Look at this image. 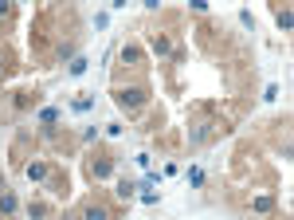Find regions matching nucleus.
Wrapping results in <instances>:
<instances>
[{
  "label": "nucleus",
  "instance_id": "423d86ee",
  "mask_svg": "<svg viewBox=\"0 0 294 220\" xmlns=\"http://www.w3.org/2000/svg\"><path fill=\"white\" fill-rule=\"evenodd\" d=\"M122 59H126V63H137V59H141V51H137V47H126V51H122Z\"/></svg>",
  "mask_w": 294,
  "mask_h": 220
},
{
  "label": "nucleus",
  "instance_id": "7ed1b4c3",
  "mask_svg": "<svg viewBox=\"0 0 294 220\" xmlns=\"http://www.w3.org/2000/svg\"><path fill=\"white\" fill-rule=\"evenodd\" d=\"M110 173V162H90V177H106Z\"/></svg>",
  "mask_w": 294,
  "mask_h": 220
},
{
  "label": "nucleus",
  "instance_id": "6e6552de",
  "mask_svg": "<svg viewBox=\"0 0 294 220\" xmlns=\"http://www.w3.org/2000/svg\"><path fill=\"white\" fill-rule=\"evenodd\" d=\"M153 47H157V51H169V40H165V36H157V32H153Z\"/></svg>",
  "mask_w": 294,
  "mask_h": 220
},
{
  "label": "nucleus",
  "instance_id": "f03ea898",
  "mask_svg": "<svg viewBox=\"0 0 294 220\" xmlns=\"http://www.w3.org/2000/svg\"><path fill=\"white\" fill-rule=\"evenodd\" d=\"M83 220H110V208H106V205H87Z\"/></svg>",
  "mask_w": 294,
  "mask_h": 220
},
{
  "label": "nucleus",
  "instance_id": "1a4fd4ad",
  "mask_svg": "<svg viewBox=\"0 0 294 220\" xmlns=\"http://www.w3.org/2000/svg\"><path fill=\"white\" fill-rule=\"evenodd\" d=\"M251 205L259 208V212H267V208H271V197H255V201H251Z\"/></svg>",
  "mask_w": 294,
  "mask_h": 220
},
{
  "label": "nucleus",
  "instance_id": "0eeeda50",
  "mask_svg": "<svg viewBox=\"0 0 294 220\" xmlns=\"http://www.w3.org/2000/svg\"><path fill=\"white\" fill-rule=\"evenodd\" d=\"M279 24H282V32H290V24H294V16L286 12V8H282V12H279Z\"/></svg>",
  "mask_w": 294,
  "mask_h": 220
},
{
  "label": "nucleus",
  "instance_id": "20e7f679",
  "mask_svg": "<svg viewBox=\"0 0 294 220\" xmlns=\"http://www.w3.org/2000/svg\"><path fill=\"white\" fill-rule=\"evenodd\" d=\"M44 173H47V169H44L40 162H35V165H28V177H31V181H44Z\"/></svg>",
  "mask_w": 294,
  "mask_h": 220
},
{
  "label": "nucleus",
  "instance_id": "39448f33",
  "mask_svg": "<svg viewBox=\"0 0 294 220\" xmlns=\"http://www.w3.org/2000/svg\"><path fill=\"white\" fill-rule=\"evenodd\" d=\"M133 193H137V185H130V181H122V185H118V197H133Z\"/></svg>",
  "mask_w": 294,
  "mask_h": 220
},
{
  "label": "nucleus",
  "instance_id": "f257e3e1",
  "mask_svg": "<svg viewBox=\"0 0 294 220\" xmlns=\"http://www.w3.org/2000/svg\"><path fill=\"white\" fill-rule=\"evenodd\" d=\"M114 99H118V106L133 110V106H141V103H145V90H141V87H122Z\"/></svg>",
  "mask_w": 294,
  "mask_h": 220
},
{
  "label": "nucleus",
  "instance_id": "9d476101",
  "mask_svg": "<svg viewBox=\"0 0 294 220\" xmlns=\"http://www.w3.org/2000/svg\"><path fill=\"white\" fill-rule=\"evenodd\" d=\"M59 220H75V216H59Z\"/></svg>",
  "mask_w": 294,
  "mask_h": 220
}]
</instances>
